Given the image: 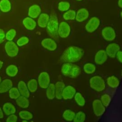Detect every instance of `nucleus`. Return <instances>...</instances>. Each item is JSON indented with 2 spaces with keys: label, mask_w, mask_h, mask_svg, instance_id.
Returning a JSON list of instances; mask_svg holds the SVG:
<instances>
[{
  "label": "nucleus",
  "mask_w": 122,
  "mask_h": 122,
  "mask_svg": "<svg viewBox=\"0 0 122 122\" xmlns=\"http://www.w3.org/2000/svg\"><path fill=\"white\" fill-rule=\"evenodd\" d=\"M84 53L83 50L80 47L70 46L63 51L61 57V60L65 62H75L82 58Z\"/></svg>",
  "instance_id": "nucleus-1"
},
{
  "label": "nucleus",
  "mask_w": 122,
  "mask_h": 122,
  "mask_svg": "<svg viewBox=\"0 0 122 122\" xmlns=\"http://www.w3.org/2000/svg\"><path fill=\"white\" fill-rule=\"evenodd\" d=\"M47 32L49 35L56 41L59 40V22L56 14L54 10L51 12L49 22L47 25Z\"/></svg>",
  "instance_id": "nucleus-2"
},
{
  "label": "nucleus",
  "mask_w": 122,
  "mask_h": 122,
  "mask_svg": "<svg viewBox=\"0 0 122 122\" xmlns=\"http://www.w3.org/2000/svg\"><path fill=\"white\" fill-rule=\"evenodd\" d=\"M61 71L65 76L71 78H75L81 74V69L76 64L67 62L63 64Z\"/></svg>",
  "instance_id": "nucleus-3"
},
{
  "label": "nucleus",
  "mask_w": 122,
  "mask_h": 122,
  "mask_svg": "<svg viewBox=\"0 0 122 122\" xmlns=\"http://www.w3.org/2000/svg\"><path fill=\"white\" fill-rule=\"evenodd\" d=\"M91 87L97 92H102L105 88V83L103 79L99 76L92 77L90 80Z\"/></svg>",
  "instance_id": "nucleus-4"
},
{
  "label": "nucleus",
  "mask_w": 122,
  "mask_h": 122,
  "mask_svg": "<svg viewBox=\"0 0 122 122\" xmlns=\"http://www.w3.org/2000/svg\"><path fill=\"white\" fill-rule=\"evenodd\" d=\"M5 50L8 56L13 57L17 55L19 48L17 45L12 41H8L5 45Z\"/></svg>",
  "instance_id": "nucleus-5"
},
{
  "label": "nucleus",
  "mask_w": 122,
  "mask_h": 122,
  "mask_svg": "<svg viewBox=\"0 0 122 122\" xmlns=\"http://www.w3.org/2000/svg\"><path fill=\"white\" fill-rule=\"evenodd\" d=\"M71 32L70 25L66 22L62 21L59 24L58 35L62 38H65L69 36Z\"/></svg>",
  "instance_id": "nucleus-6"
},
{
  "label": "nucleus",
  "mask_w": 122,
  "mask_h": 122,
  "mask_svg": "<svg viewBox=\"0 0 122 122\" xmlns=\"http://www.w3.org/2000/svg\"><path fill=\"white\" fill-rule=\"evenodd\" d=\"M50 82V78L49 74L43 71L41 72L38 77L39 85L41 88L46 89L49 85Z\"/></svg>",
  "instance_id": "nucleus-7"
},
{
  "label": "nucleus",
  "mask_w": 122,
  "mask_h": 122,
  "mask_svg": "<svg viewBox=\"0 0 122 122\" xmlns=\"http://www.w3.org/2000/svg\"><path fill=\"white\" fill-rule=\"evenodd\" d=\"M100 23V20L96 17H93L90 19L88 23L86 24L85 29L88 32H92L98 28Z\"/></svg>",
  "instance_id": "nucleus-8"
},
{
  "label": "nucleus",
  "mask_w": 122,
  "mask_h": 122,
  "mask_svg": "<svg viewBox=\"0 0 122 122\" xmlns=\"http://www.w3.org/2000/svg\"><path fill=\"white\" fill-rule=\"evenodd\" d=\"M92 107L94 114L97 116H100L103 114L105 111L104 106L101 101L98 99H96L92 102Z\"/></svg>",
  "instance_id": "nucleus-9"
},
{
  "label": "nucleus",
  "mask_w": 122,
  "mask_h": 122,
  "mask_svg": "<svg viewBox=\"0 0 122 122\" xmlns=\"http://www.w3.org/2000/svg\"><path fill=\"white\" fill-rule=\"evenodd\" d=\"M102 35L104 39L108 41H112L116 37L114 30L111 27H106L102 30Z\"/></svg>",
  "instance_id": "nucleus-10"
},
{
  "label": "nucleus",
  "mask_w": 122,
  "mask_h": 122,
  "mask_svg": "<svg viewBox=\"0 0 122 122\" xmlns=\"http://www.w3.org/2000/svg\"><path fill=\"white\" fill-rule=\"evenodd\" d=\"M120 51L119 45L115 43H112L109 44L106 48V53L107 55L111 58H114L116 53Z\"/></svg>",
  "instance_id": "nucleus-11"
},
{
  "label": "nucleus",
  "mask_w": 122,
  "mask_h": 122,
  "mask_svg": "<svg viewBox=\"0 0 122 122\" xmlns=\"http://www.w3.org/2000/svg\"><path fill=\"white\" fill-rule=\"evenodd\" d=\"M41 44L44 48L51 51H55L57 47L56 42L53 39L51 38L43 39L41 41Z\"/></svg>",
  "instance_id": "nucleus-12"
},
{
  "label": "nucleus",
  "mask_w": 122,
  "mask_h": 122,
  "mask_svg": "<svg viewBox=\"0 0 122 122\" xmlns=\"http://www.w3.org/2000/svg\"><path fill=\"white\" fill-rule=\"evenodd\" d=\"M76 93V90L74 87L71 85L67 86L63 90L62 92V98L65 100H68L72 98Z\"/></svg>",
  "instance_id": "nucleus-13"
},
{
  "label": "nucleus",
  "mask_w": 122,
  "mask_h": 122,
  "mask_svg": "<svg viewBox=\"0 0 122 122\" xmlns=\"http://www.w3.org/2000/svg\"><path fill=\"white\" fill-rule=\"evenodd\" d=\"M107 59V55L104 50H100L96 53L94 61L95 63L98 65L104 63Z\"/></svg>",
  "instance_id": "nucleus-14"
},
{
  "label": "nucleus",
  "mask_w": 122,
  "mask_h": 122,
  "mask_svg": "<svg viewBox=\"0 0 122 122\" xmlns=\"http://www.w3.org/2000/svg\"><path fill=\"white\" fill-rule=\"evenodd\" d=\"M89 15V11L86 9L81 8L77 11L75 19L78 22H82L88 18Z\"/></svg>",
  "instance_id": "nucleus-15"
},
{
  "label": "nucleus",
  "mask_w": 122,
  "mask_h": 122,
  "mask_svg": "<svg viewBox=\"0 0 122 122\" xmlns=\"http://www.w3.org/2000/svg\"><path fill=\"white\" fill-rule=\"evenodd\" d=\"M18 89L21 96H25L27 98L30 96V92L28 89L27 86L25 82L23 81H20L18 84Z\"/></svg>",
  "instance_id": "nucleus-16"
},
{
  "label": "nucleus",
  "mask_w": 122,
  "mask_h": 122,
  "mask_svg": "<svg viewBox=\"0 0 122 122\" xmlns=\"http://www.w3.org/2000/svg\"><path fill=\"white\" fill-rule=\"evenodd\" d=\"M12 81L9 79H5L0 83V93H3L7 92L12 87Z\"/></svg>",
  "instance_id": "nucleus-17"
},
{
  "label": "nucleus",
  "mask_w": 122,
  "mask_h": 122,
  "mask_svg": "<svg viewBox=\"0 0 122 122\" xmlns=\"http://www.w3.org/2000/svg\"><path fill=\"white\" fill-rule=\"evenodd\" d=\"M41 12V9L40 7L37 4H34L29 8L28 15L30 18H36L40 15Z\"/></svg>",
  "instance_id": "nucleus-18"
},
{
  "label": "nucleus",
  "mask_w": 122,
  "mask_h": 122,
  "mask_svg": "<svg viewBox=\"0 0 122 122\" xmlns=\"http://www.w3.org/2000/svg\"><path fill=\"white\" fill-rule=\"evenodd\" d=\"M24 26L28 30H33L36 26L35 21L30 17L25 18L22 21Z\"/></svg>",
  "instance_id": "nucleus-19"
},
{
  "label": "nucleus",
  "mask_w": 122,
  "mask_h": 122,
  "mask_svg": "<svg viewBox=\"0 0 122 122\" xmlns=\"http://www.w3.org/2000/svg\"><path fill=\"white\" fill-rule=\"evenodd\" d=\"M65 87V84L62 81H58L55 85V97L57 99L60 100L62 98V92Z\"/></svg>",
  "instance_id": "nucleus-20"
},
{
  "label": "nucleus",
  "mask_w": 122,
  "mask_h": 122,
  "mask_svg": "<svg viewBox=\"0 0 122 122\" xmlns=\"http://www.w3.org/2000/svg\"><path fill=\"white\" fill-rule=\"evenodd\" d=\"M50 19L49 15L46 13L41 14L38 20V24L41 28H45L49 22Z\"/></svg>",
  "instance_id": "nucleus-21"
},
{
  "label": "nucleus",
  "mask_w": 122,
  "mask_h": 122,
  "mask_svg": "<svg viewBox=\"0 0 122 122\" xmlns=\"http://www.w3.org/2000/svg\"><path fill=\"white\" fill-rule=\"evenodd\" d=\"M2 109L4 113L7 115L14 114L16 111L15 107L10 102L5 103L3 106Z\"/></svg>",
  "instance_id": "nucleus-22"
},
{
  "label": "nucleus",
  "mask_w": 122,
  "mask_h": 122,
  "mask_svg": "<svg viewBox=\"0 0 122 122\" xmlns=\"http://www.w3.org/2000/svg\"><path fill=\"white\" fill-rule=\"evenodd\" d=\"M17 104L22 108H26L29 105V101L27 97L23 96H20L16 101Z\"/></svg>",
  "instance_id": "nucleus-23"
},
{
  "label": "nucleus",
  "mask_w": 122,
  "mask_h": 122,
  "mask_svg": "<svg viewBox=\"0 0 122 122\" xmlns=\"http://www.w3.org/2000/svg\"><path fill=\"white\" fill-rule=\"evenodd\" d=\"M46 96L50 100H52L55 96V88L53 83H51L46 89Z\"/></svg>",
  "instance_id": "nucleus-24"
},
{
  "label": "nucleus",
  "mask_w": 122,
  "mask_h": 122,
  "mask_svg": "<svg viewBox=\"0 0 122 122\" xmlns=\"http://www.w3.org/2000/svg\"><path fill=\"white\" fill-rule=\"evenodd\" d=\"M11 3L9 0L0 1V10L3 12H7L11 10Z\"/></svg>",
  "instance_id": "nucleus-25"
},
{
  "label": "nucleus",
  "mask_w": 122,
  "mask_h": 122,
  "mask_svg": "<svg viewBox=\"0 0 122 122\" xmlns=\"http://www.w3.org/2000/svg\"><path fill=\"white\" fill-rule=\"evenodd\" d=\"M107 82L110 87L113 88L117 87L120 83L119 79L114 76L109 77L107 79Z\"/></svg>",
  "instance_id": "nucleus-26"
},
{
  "label": "nucleus",
  "mask_w": 122,
  "mask_h": 122,
  "mask_svg": "<svg viewBox=\"0 0 122 122\" xmlns=\"http://www.w3.org/2000/svg\"><path fill=\"white\" fill-rule=\"evenodd\" d=\"M18 72V69L17 67L13 64L8 66L6 69L7 74L10 77H14L16 76Z\"/></svg>",
  "instance_id": "nucleus-27"
},
{
  "label": "nucleus",
  "mask_w": 122,
  "mask_h": 122,
  "mask_svg": "<svg viewBox=\"0 0 122 122\" xmlns=\"http://www.w3.org/2000/svg\"><path fill=\"white\" fill-rule=\"evenodd\" d=\"M27 87L30 92H35L38 88V82L37 80L34 79L30 80L28 82Z\"/></svg>",
  "instance_id": "nucleus-28"
},
{
  "label": "nucleus",
  "mask_w": 122,
  "mask_h": 122,
  "mask_svg": "<svg viewBox=\"0 0 122 122\" xmlns=\"http://www.w3.org/2000/svg\"><path fill=\"white\" fill-rule=\"evenodd\" d=\"M75 115V113L72 111L67 109L62 114L63 118L67 121L71 122L73 120Z\"/></svg>",
  "instance_id": "nucleus-29"
},
{
  "label": "nucleus",
  "mask_w": 122,
  "mask_h": 122,
  "mask_svg": "<svg viewBox=\"0 0 122 122\" xmlns=\"http://www.w3.org/2000/svg\"><path fill=\"white\" fill-rule=\"evenodd\" d=\"M63 18L65 20H73L75 19L76 12L72 10H68L63 14Z\"/></svg>",
  "instance_id": "nucleus-30"
},
{
  "label": "nucleus",
  "mask_w": 122,
  "mask_h": 122,
  "mask_svg": "<svg viewBox=\"0 0 122 122\" xmlns=\"http://www.w3.org/2000/svg\"><path fill=\"white\" fill-rule=\"evenodd\" d=\"M83 69L85 73L87 74H92L95 71L96 67L93 64L87 63L84 65Z\"/></svg>",
  "instance_id": "nucleus-31"
},
{
  "label": "nucleus",
  "mask_w": 122,
  "mask_h": 122,
  "mask_svg": "<svg viewBox=\"0 0 122 122\" xmlns=\"http://www.w3.org/2000/svg\"><path fill=\"white\" fill-rule=\"evenodd\" d=\"M86 119L85 114L82 112H79L73 118V122H84Z\"/></svg>",
  "instance_id": "nucleus-32"
},
{
  "label": "nucleus",
  "mask_w": 122,
  "mask_h": 122,
  "mask_svg": "<svg viewBox=\"0 0 122 122\" xmlns=\"http://www.w3.org/2000/svg\"><path fill=\"white\" fill-rule=\"evenodd\" d=\"M74 99L77 103L81 106H83L85 105V101L84 97L80 92H77L74 95Z\"/></svg>",
  "instance_id": "nucleus-33"
},
{
  "label": "nucleus",
  "mask_w": 122,
  "mask_h": 122,
  "mask_svg": "<svg viewBox=\"0 0 122 122\" xmlns=\"http://www.w3.org/2000/svg\"><path fill=\"white\" fill-rule=\"evenodd\" d=\"M20 95L18 89L16 87H11L9 90V96L11 99H17L20 96Z\"/></svg>",
  "instance_id": "nucleus-34"
},
{
  "label": "nucleus",
  "mask_w": 122,
  "mask_h": 122,
  "mask_svg": "<svg viewBox=\"0 0 122 122\" xmlns=\"http://www.w3.org/2000/svg\"><path fill=\"white\" fill-rule=\"evenodd\" d=\"M19 115L20 118L25 120H31L33 117L32 114L30 112L27 111H20L19 112Z\"/></svg>",
  "instance_id": "nucleus-35"
},
{
  "label": "nucleus",
  "mask_w": 122,
  "mask_h": 122,
  "mask_svg": "<svg viewBox=\"0 0 122 122\" xmlns=\"http://www.w3.org/2000/svg\"><path fill=\"white\" fill-rule=\"evenodd\" d=\"M70 4L66 1H61L58 4V9L61 11H67L70 8Z\"/></svg>",
  "instance_id": "nucleus-36"
},
{
  "label": "nucleus",
  "mask_w": 122,
  "mask_h": 122,
  "mask_svg": "<svg viewBox=\"0 0 122 122\" xmlns=\"http://www.w3.org/2000/svg\"><path fill=\"white\" fill-rule=\"evenodd\" d=\"M111 100V98L109 94H104L101 96V102L105 107H107L109 105Z\"/></svg>",
  "instance_id": "nucleus-37"
},
{
  "label": "nucleus",
  "mask_w": 122,
  "mask_h": 122,
  "mask_svg": "<svg viewBox=\"0 0 122 122\" xmlns=\"http://www.w3.org/2000/svg\"><path fill=\"white\" fill-rule=\"evenodd\" d=\"M16 31L15 30L10 29L5 34V38L8 41H11L16 36Z\"/></svg>",
  "instance_id": "nucleus-38"
},
{
  "label": "nucleus",
  "mask_w": 122,
  "mask_h": 122,
  "mask_svg": "<svg viewBox=\"0 0 122 122\" xmlns=\"http://www.w3.org/2000/svg\"><path fill=\"white\" fill-rule=\"evenodd\" d=\"M29 40L27 37H21L17 41V44L19 46H22L27 44L29 42Z\"/></svg>",
  "instance_id": "nucleus-39"
},
{
  "label": "nucleus",
  "mask_w": 122,
  "mask_h": 122,
  "mask_svg": "<svg viewBox=\"0 0 122 122\" xmlns=\"http://www.w3.org/2000/svg\"><path fill=\"white\" fill-rule=\"evenodd\" d=\"M17 116L15 114H12L7 118L6 122H17Z\"/></svg>",
  "instance_id": "nucleus-40"
},
{
  "label": "nucleus",
  "mask_w": 122,
  "mask_h": 122,
  "mask_svg": "<svg viewBox=\"0 0 122 122\" xmlns=\"http://www.w3.org/2000/svg\"><path fill=\"white\" fill-rule=\"evenodd\" d=\"M5 37V34L4 31L2 29H0V43H2Z\"/></svg>",
  "instance_id": "nucleus-41"
},
{
  "label": "nucleus",
  "mask_w": 122,
  "mask_h": 122,
  "mask_svg": "<svg viewBox=\"0 0 122 122\" xmlns=\"http://www.w3.org/2000/svg\"><path fill=\"white\" fill-rule=\"evenodd\" d=\"M116 56L117 60L121 63L122 62V52L121 51H119L116 54Z\"/></svg>",
  "instance_id": "nucleus-42"
},
{
  "label": "nucleus",
  "mask_w": 122,
  "mask_h": 122,
  "mask_svg": "<svg viewBox=\"0 0 122 122\" xmlns=\"http://www.w3.org/2000/svg\"><path fill=\"white\" fill-rule=\"evenodd\" d=\"M3 118V112L0 107V119H2Z\"/></svg>",
  "instance_id": "nucleus-43"
},
{
  "label": "nucleus",
  "mask_w": 122,
  "mask_h": 122,
  "mask_svg": "<svg viewBox=\"0 0 122 122\" xmlns=\"http://www.w3.org/2000/svg\"><path fill=\"white\" fill-rule=\"evenodd\" d=\"M118 4L119 7L122 8V0H119L118 2Z\"/></svg>",
  "instance_id": "nucleus-44"
},
{
  "label": "nucleus",
  "mask_w": 122,
  "mask_h": 122,
  "mask_svg": "<svg viewBox=\"0 0 122 122\" xmlns=\"http://www.w3.org/2000/svg\"><path fill=\"white\" fill-rule=\"evenodd\" d=\"M3 65V62L1 61H0V69L1 68V67H2Z\"/></svg>",
  "instance_id": "nucleus-45"
},
{
  "label": "nucleus",
  "mask_w": 122,
  "mask_h": 122,
  "mask_svg": "<svg viewBox=\"0 0 122 122\" xmlns=\"http://www.w3.org/2000/svg\"><path fill=\"white\" fill-rule=\"evenodd\" d=\"M22 122H27V121H26V120H23V121H22Z\"/></svg>",
  "instance_id": "nucleus-46"
},
{
  "label": "nucleus",
  "mask_w": 122,
  "mask_h": 122,
  "mask_svg": "<svg viewBox=\"0 0 122 122\" xmlns=\"http://www.w3.org/2000/svg\"><path fill=\"white\" fill-rule=\"evenodd\" d=\"M1 81V77H0V83Z\"/></svg>",
  "instance_id": "nucleus-47"
},
{
  "label": "nucleus",
  "mask_w": 122,
  "mask_h": 122,
  "mask_svg": "<svg viewBox=\"0 0 122 122\" xmlns=\"http://www.w3.org/2000/svg\"><path fill=\"white\" fill-rule=\"evenodd\" d=\"M78 0V1H81V0Z\"/></svg>",
  "instance_id": "nucleus-48"
},
{
  "label": "nucleus",
  "mask_w": 122,
  "mask_h": 122,
  "mask_svg": "<svg viewBox=\"0 0 122 122\" xmlns=\"http://www.w3.org/2000/svg\"></svg>",
  "instance_id": "nucleus-49"
}]
</instances>
